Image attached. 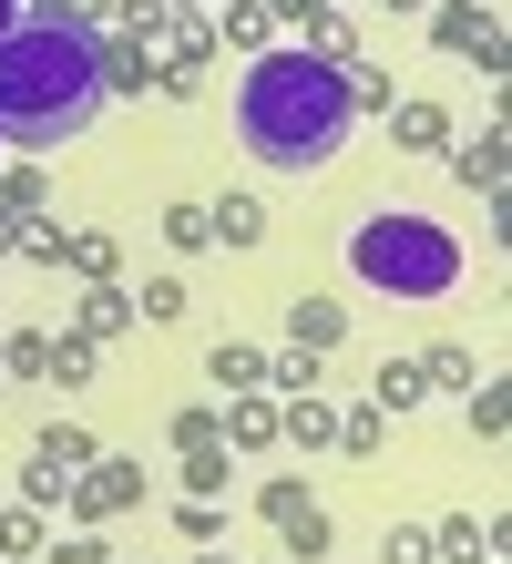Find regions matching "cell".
<instances>
[{
  "mask_svg": "<svg viewBox=\"0 0 512 564\" xmlns=\"http://www.w3.org/2000/svg\"><path fill=\"white\" fill-rule=\"evenodd\" d=\"M113 104V52L102 31L73 11H21L11 42H0V144L21 154H52L92 134V113Z\"/></svg>",
  "mask_w": 512,
  "mask_h": 564,
  "instance_id": "obj_1",
  "label": "cell"
},
{
  "mask_svg": "<svg viewBox=\"0 0 512 564\" xmlns=\"http://www.w3.org/2000/svg\"><path fill=\"white\" fill-rule=\"evenodd\" d=\"M369 93L338 73L328 52H266L247 83H236V144H247L266 175H318V164L349 144Z\"/></svg>",
  "mask_w": 512,
  "mask_h": 564,
  "instance_id": "obj_2",
  "label": "cell"
},
{
  "mask_svg": "<svg viewBox=\"0 0 512 564\" xmlns=\"http://www.w3.org/2000/svg\"><path fill=\"white\" fill-rule=\"evenodd\" d=\"M349 278L369 297H451L461 288V237L440 216H369L349 237Z\"/></svg>",
  "mask_w": 512,
  "mask_h": 564,
  "instance_id": "obj_3",
  "label": "cell"
},
{
  "mask_svg": "<svg viewBox=\"0 0 512 564\" xmlns=\"http://www.w3.org/2000/svg\"><path fill=\"white\" fill-rule=\"evenodd\" d=\"M11 21H21V0H0V42H11Z\"/></svg>",
  "mask_w": 512,
  "mask_h": 564,
  "instance_id": "obj_4",
  "label": "cell"
}]
</instances>
